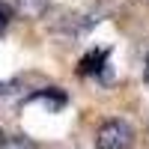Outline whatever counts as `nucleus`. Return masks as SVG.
<instances>
[{"instance_id":"f257e3e1","label":"nucleus","mask_w":149,"mask_h":149,"mask_svg":"<svg viewBox=\"0 0 149 149\" xmlns=\"http://www.w3.org/2000/svg\"><path fill=\"white\" fill-rule=\"evenodd\" d=\"M134 131L125 119H107L95 131V149H131Z\"/></svg>"},{"instance_id":"f03ea898","label":"nucleus","mask_w":149,"mask_h":149,"mask_svg":"<svg viewBox=\"0 0 149 149\" xmlns=\"http://www.w3.org/2000/svg\"><path fill=\"white\" fill-rule=\"evenodd\" d=\"M0 149H39V146L33 140H27V137H3Z\"/></svg>"},{"instance_id":"7ed1b4c3","label":"nucleus","mask_w":149,"mask_h":149,"mask_svg":"<svg viewBox=\"0 0 149 149\" xmlns=\"http://www.w3.org/2000/svg\"><path fill=\"white\" fill-rule=\"evenodd\" d=\"M12 15H15V9H12L9 3H0V33H3V30L9 27V21H12Z\"/></svg>"},{"instance_id":"20e7f679","label":"nucleus","mask_w":149,"mask_h":149,"mask_svg":"<svg viewBox=\"0 0 149 149\" xmlns=\"http://www.w3.org/2000/svg\"><path fill=\"white\" fill-rule=\"evenodd\" d=\"M143 74H146V81H149V54H146V72Z\"/></svg>"},{"instance_id":"39448f33","label":"nucleus","mask_w":149,"mask_h":149,"mask_svg":"<svg viewBox=\"0 0 149 149\" xmlns=\"http://www.w3.org/2000/svg\"><path fill=\"white\" fill-rule=\"evenodd\" d=\"M0 143H3V131H0Z\"/></svg>"},{"instance_id":"423d86ee","label":"nucleus","mask_w":149,"mask_h":149,"mask_svg":"<svg viewBox=\"0 0 149 149\" xmlns=\"http://www.w3.org/2000/svg\"><path fill=\"white\" fill-rule=\"evenodd\" d=\"M0 90H3V86H0Z\"/></svg>"}]
</instances>
